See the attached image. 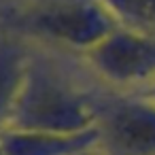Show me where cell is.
Segmentation results:
<instances>
[{"label":"cell","instance_id":"6da1fadb","mask_svg":"<svg viewBox=\"0 0 155 155\" xmlns=\"http://www.w3.org/2000/svg\"><path fill=\"white\" fill-rule=\"evenodd\" d=\"M96 115L98 104L32 64L5 130L38 136H81L94 132Z\"/></svg>","mask_w":155,"mask_h":155},{"label":"cell","instance_id":"7a4b0ae2","mask_svg":"<svg viewBox=\"0 0 155 155\" xmlns=\"http://www.w3.org/2000/svg\"><path fill=\"white\" fill-rule=\"evenodd\" d=\"M24 34L87 53L117 26L100 0H36L9 15Z\"/></svg>","mask_w":155,"mask_h":155},{"label":"cell","instance_id":"3957f363","mask_svg":"<svg viewBox=\"0 0 155 155\" xmlns=\"http://www.w3.org/2000/svg\"><path fill=\"white\" fill-rule=\"evenodd\" d=\"M94 132L102 155H155V102L98 104Z\"/></svg>","mask_w":155,"mask_h":155},{"label":"cell","instance_id":"277c9868","mask_svg":"<svg viewBox=\"0 0 155 155\" xmlns=\"http://www.w3.org/2000/svg\"><path fill=\"white\" fill-rule=\"evenodd\" d=\"M83 58L91 68L115 83H134L155 77V36L115 28Z\"/></svg>","mask_w":155,"mask_h":155},{"label":"cell","instance_id":"5b68a950","mask_svg":"<svg viewBox=\"0 0 155 155\" xmlns=\"http://www.w3.org/2000/svg\"><path fill=\"white\" fill-rule=\"evenodd\" d=\"M96 147V132L81 136H38L0 130V155H83Z\"/></svg>","mask_w":155,"mask_h":155},{"label":"cell","instance_id":"8992f818","mask_svg":"<svg viewBox=\"0 0 155 155\" xmlns=\"http://www.w3.org/2000/svg\"><path fill=\"white\" fill-rule=\"evenodd\" d=\"M30 58L13 41L0 43V130H5L30 72Z\"/></svg>","mask_w":155,"mask_h":155}]
</instances>
